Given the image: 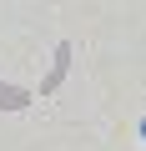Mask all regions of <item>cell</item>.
<instances>
[{
	"mask_svg": "<svg viewBox=\"0 0 146 151\" xmlns=\"http://www.w3.org/2000/svg\"><path fill=\"white\" fill-rule=\"evenodd\" d=\"M141 136H146V121H141Z\"/></svg>",
	"mask_w": 146,
	"mask_h": 151,
	"instance_id": "cell-1",
	"label": "cell"
}]
</instances>
